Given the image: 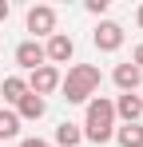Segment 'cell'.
I'll return each mask as SVG.
<instances>
[{
	"mask_svg": "<svg viewBox=\"0 0 143 147\" xmlns=\"http://www.w3.org/2000/svg\"><path fill=\"white\" fill-rule=\"evenodd\" d=\"M88 12H92V16H103V12H107V0H88Z\"/></svg>",
	"mask_w": 143,
	"mask_h": 147,
	"instance_id": "15",
	"label": "cell"
},
{
	"mask_svg": "<svg viewBox=\"0 0 143 147\" xmlns=\"http://www.w3.org/2000/svg\"><path fill=\"white\" fill-rule=\"evenodd\" d=\"M139 103H143V92H139Z\"/></svg>",
	"mask_w": 143,
	"mask_h": 147,
	"instance_id": "20",
	"label": "cell"
},
{
	"mask_svg": "<svg viewBox=\"0 0 143 147\" xmlns=\"http://www.w3.org/2000/svg\"><path fill=\"white\" fill-rule=\"evenodd\" d=\"M84 139L92 147H103L107 139H115V107H111V99L95 96L88 99V119H84Z\"/></svg>",
	"mask_w": 143,
	"mask_h": 147,
	"instance_id": "1",
	"label": "cell"
},
{
	"mask_svg": "<svg viewBox=\"0 0 143 147\" xmlns=\"http://www.w3.org/2000/svg\"><path fill=\"white\" fill-rule=\"evenodd\" d=\"M99 68L95 64H72L68 76H60V92H64V99L68 103H88V99L99 92Z\"/></svg>",
	"mask_w": 143,
	"mask_h": 147,
	"instance_id": "2",
	"label": "cell"
},
{
	"mask_svg": "<svg viewBox=\"0 0 143 147\" xmlns=\"http://www.w3.org/2000/svg\"><path fill=\"white\" fill-rule=\"evenodd\" d=\"M0 96H4V103H20V99L28 96V80H24V76H8V80L0 84Z\"/></svg>",
	"mask_w": 143,
	"mask_h": 147,
	"instance_id": "11",
	"label": "cell"
},
{
	"mask_svg": "<svg viewBox=\"0 0 143 147\" xmlns=\"http://www.w3.org/2000/svg\"><path fill=\"white\" fill-rule=\"evenodd\" d=\"M72 56H76V40H72L68 32H56V36H48L44 44V60L56 68V64H68Z\"/></svg>",
	"mask_w": 143,
	"mask_h": 147,
	"instance_id": "4",
	"label": "cell"
},
{
	"mask_svg": "<svg viewBox=\"0 0 143 147\" xmlns=\"http://www.w3.org/2000/svg\"><path fill=\"white\" fill-rule=\"evenodd\" d=\"M111 80H115V88L119 92H139V84H143V72L127 60V64H115V72H111Z\"/></svg>",
	"mask_w": 143,
	"mask_h": 147,
	"instance_id": "8",
	"label": "cell"
},
{
	"mask_svg": "<svg viewBox=\"0 0 143 147\" xmlns=\"http://www.w3.org/2000/svg\"><path fill=\"white\" fill-rule=\"evenodd\" d=\"M139 24H143V4H139Z\"/></svg>",
	"mask_w": 143,
	"mask_h": 147,
	"instance_id": "19",
	"label": "cell"
},
{
	"mask_svg": "<svg viewBox=\"0 0 143 147\" xmlns=\"http://www.w3.org/2000/svg\"><path fill=\"white\" fill-rule=\"evenodd\" d=\"M60 88V68H52V64H44V68H36V72H28V92L32 96H52Z\"/></svg>",
	"mask_w": 143,
	"mask_h": 147,
	"instance_id": "3",
	"label": "cell"
},
{
	"mask_svg": "<svg viewBox=\"0 0 143 147\" xmlns=\"http://www.w3.org/2000/svg\"><path fill=\"white\" fill-rule=\"evenodd\" d=\"M28 32L56 36V8H52V4H32V8H28Z\"/></svg>",
	"mask_w": 143,
	"mask_h": 147,
	"instance_id": "6",
	"label": "cell"
},
{
	"mask_svg": "<svg viewBox=\"0 0 143 147\" xmlns=\"http://www.w3.org/2000/svg\"><path fill=\"white\" fill-rule=\"evenodd\" d=\"M44 111H48V103H44L40 96H32V92H28V96L16 103V115H20V123H24V119H44Z\"/></svg>",
	"mask_w": 143,
	"mask_h": 147,
	"instance_id": "10",
	"label": "cell"
},
{
	"mask_svg": "<svg viewBox=\"0 0 143 147\" xmlns=\"http://www.w3.org/2000/svg\"><path fill=\"white\" fill-rule=\"evenodd\" d=\"M92 44L99 52H119V48H123V28H119L115 20H99L95 32H92Z\"/></svg>",
	"mask_w": 143,
	"mask_h": 147,
	"instance_id": "5",
	"label": "cell"
},
{
	"mask_svg": "<svg viewBox=\"0 0 143 147\" xmlns=\"http://www.w3.org/2000/svg\"><path fill=\"white\" fill-rule=\"evenodd\" d=\"M131 64H135V68L143 72V44H135V52H131Z\"/></svg>",
	"mask_w": 143,
	"mask_h": 147,
	"instance_id": "16",
	"label": "cell"
},
{
	"mask_svg": "<svg viewBox=\"0 0 143 147\" xmlns=\"http://www.w3.org/2000/svg\"><path fill=\"white\" fill-rule=\"evenodd\" d=\"M20 135V115L16 111H0V139H16Z\"/></svg>",
	"mask_w": 143,
	"mask_h": 147,
	"instance_id": "14",
	"label": "cell"
},
{
	"mask_svg": "<svg viewBox=\"0 0 143 147\" xmlns=\"http://www.w3.org/2000/svg\"><path fill=\"white\" fill-rule=\"evenodd\" d=\"M8 12H12V4H8V0H0V20H8Z\"/></svg>",
	"mask_w": 143,
	"mask_h": 147,
	"instance_id": "18",
	"label": "cell"
},
{
	"mask_svg": "<svg viewBox=\"0 0 143 147\" xmlns=\"http://www.w3.org/2000/svg\"><path fill=\"white\" fill-rule=\"evenodd\" d=\"M115 139H119V147H143V127L123 123V127H115Z\"/></svg>",
	"mask_w": 143,
	"mask_h": 147,
	"instance_id": "13",
	"label": "cell"
},
{
	"mask_svg": "<svg viewBox=\"0 0 143 147\" xmlns=\"http://www.w3.org/2000/svg\"><path fill=\"white\" fill-rule=\"evenodd\" d=\"M56 143L60 147H80L84 143V131H80V123H60V127H56Z\"/></svg>",
	"mask_w": 143,
	"mask_h": 147,
	"instance_id": "12",
	"label": "cell"
},
{
	"mask_svg": "<svg viewBox=\"0 0 143 147\" xmlns=\"http://www.w3.org/2000/svg\"><path fill=\"white\" fill-rule=\"evenodd\" d=\"M20 147H52L48 139H20Z\"/></svg>",
	"mask_w": 143,
	"mask_h": 147,
	"instance_id": "17",
	"label": "cell"
},
{
	"mask_svg": "<svg viewBox=\"0 0 143 147\" xmlns=\"http://www.w3.org/2000/svg\"><path fill=\"white\" fill-rule=\"evenodd\" d=\"M111 107H115V115H119L123 123H139V115H143V103H139V96H135V92H123Z\"/></svg>",
	"mask_w": 143,
	"mask_h": 147,
	"instance_id": "9",
	"label": "cell"
},
{
	"mask_svg": "<svg viewBox=\"0 0 143 147\" xmlns=\"http://www.w3.org/2000/svg\"><path fill=\"white\" fill-rule=\"evenodd\" d=\"M16 64H20L24 72H36V68H44V44L40 40H24L20 48H16Z\"/></svg>",
	"mask_w": 143,
	"mask_h": 147,
	"instance_id": "7",
	"label": "cell"
}]
</instances>
